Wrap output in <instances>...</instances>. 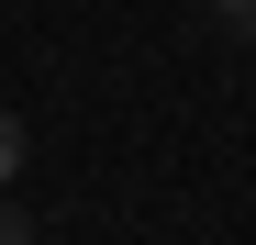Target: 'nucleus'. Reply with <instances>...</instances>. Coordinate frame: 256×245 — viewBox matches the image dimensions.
Instances as JSON below:
<instances>
[{
  "mask_svg": "<svg viewBox=\"0 0 256 245\" xmlns=\"http://www.w3.org/2000/svg\"><path fill=\"white\" fill-rule=\"evenodd\" d=\"M234 22H245V34H256V0H234Z\"/></svg>",
  "mask_w": 256,
  "mask_h": 245,
  "instance_id": "7ed1b4c3",
  "label": "nucleus"
},
{
  "mask_svg": "<svg viewBox=\"0 0 256 245\" xmlns=\"http://www.w3.org/2000/svg\"><path fill=\"white\" fill-rule=\"evenodd\" d=\"M0 245H34V223L12 212V190H0Z\"/></svg>",
  "mask_w": 256,
  "mask_h": 245,
  "instance_id": "f03ea898",
  "label": "nucleus"
},
{
  "mask_svg": "<svg viewBox=\"0 0 256 245\" xmlns=\"http://www.w3.org/2000/svg\"><path fill=\"white\" fill-rule=\"evenodd\" d=\"M12 178H22V122L0 112V190H12Z\"/></svg>",
  "mask_w": 256,
  "mask_h": 245,
  "instance_id": "f257e3e1",
  "label": "nucleus"
},
{
  "mask_svg": "<svg viewBox=\"0 0 256 245\" xmlns=\"http://www.w3.org/2000/svg\"><path fill=\"white\" fill-rule=\"evenodd\" d=\"M223 12H234V0H223Z\"/></svg>",
  "mask_w": 256,
  "mask_h": 245,
  "instance_id": "20e7f679",
  "label": "nucleus"
}]
</instances>
